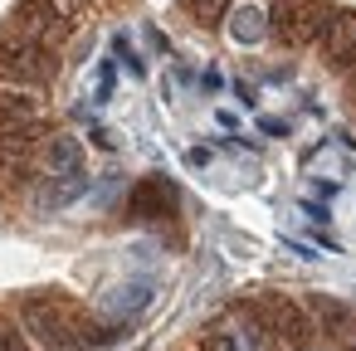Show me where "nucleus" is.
<instances>
[{
	"instance_id": "obj_12",
	"label": "nucleus",
	"mask_w": 356,
	"mask_h": 351,
	"mask_svg": "<svg viewBox=\"0 0 356 351\" xmlns=\"http://www.w3.org/2000/svg\"><path fill=\"white\" fill-rule=\"evenodd\" d=\"M225 30H229V40H234V44H244V49H249V44H259V40L268 35V15H264L259 6H234V15H229V25H225Z\"/></svg>"
},
{
	"instance_id": "obj_2",
	"label": "nucleus",
	"mask_w": 356,
	"mask_h": 351,
	"mask_svg": "<svg viewBox=\"0 0 356 351\" xmlns=\"http://www.w3.org/2000/svg\"><path fill=\"white\" fill-rule=\"evenodd\" d=\"M249 307H254L259 322L278 336L283 351H317V346H322V327L312 322V312L302 307V297H288V293H259V297H249Z\"/></svg>"
},
{
	"instance_id": "obj_26",
	"label": "nucleus",
	"mask_w": 356,
	"mask_h": 351,
	"mask_svg": "<svg viewBox=\"0 0 356 351\" xmlns=\"http://www.w3.org/2000/svg\"><path fill=\"white\" fill-rule=\"evenodd\" d=\"M137 351H142V346H137Z\"/></svg>"
},
{
	"instance_id": "obj_22",
	"label": "nucleus",
	"mask_w": 356,
	"mask_h": 351,
	"mask_svg": "<svg viewBox=\"0 0 356 351\" xmlns=\"http://www.w3.org/2000/svg\"><path fill=\"white\" fill-rule=\"evenodd\" d=\"M234 93H239V103H244V108H254V103H259V98H254V83H244V79L234 83Z\"/></svg>"
},
{
	"instance_id": "obj_24",
	"label": "nucleus",
	"mask_w": 356,
	"mask_h": 351,
	"mask_svg": "<svg viewBox=\"0 0 356 351\" xmlns=\"http://www.w3.org/2000/svg\"><path fill=\"white\" fill-rule=\"evenodd\" d=\"M346 98H351V108H356V74L346 79Z\"/></svg>"
},
{
	"instance_id": "obj_25",
	"label": "nucleus",
	"mask_w": 356,
	"mask_h": 351,
	"mask_svg": "<svg viewBox=\"0 0 356 351\" xmlns=\"http://www.w3.org/2000/svg\"><path fill=\"white\" fill-rule=\"evenodd\" d=\"M181 6H186V10H191V6H195V0H181Z\"/></svg>"
},
{
	"instance_id": "obj_18",
	"label": "nucleus",
	"mask_w": 356,
	"mask_h": 351,
	"mask_svg": "<svg viewBox=\"0 0 356 351\" xmlns=\"http://www.w3.org/2000/svg\"><path fill=\"white\" fill-rule=\"evenodd\" d=\"M108 98H113V64L103 59V64H98V98H93V103H108Z\"/></svg>"
},
{
	"instance_id": "obj_15",
	"label": "nucleus",
	"mask_w": 356,
	"mask_h": 351,
	"mask_svg": "<svg viewBox=\"0 0 356 351\" xmlns=\"http://www.w3.org/2000/svg\"><path fill=\"white\" fill-rule=\"evenodd\" d=\"M0 351H35V341L25 336V327H20V322L0 317Z\"/></svg>"
},
{
	"instance_id": "obj_7",
	"label": "nucleus",
	"mask_w": 356,
	"mask_h": 351,
	"mask_svg": "<svg viewBox=\"0 0 356 351\" xmlns=\"http://www.w3.org/2000/svg\"><path fill=\"white\" fill-rule=\"evenodd\" d=\"M127 220H171L176 215V186L166 176H147L127 190V205H122Z\"/></svg>"
},
{
	"instance_id": "obj_6",
	"label": "nucleus",
	"mask_w": 356,
	"mask_h": 351,
	"mask_svg": "<svg viewBox=\"0 0 356 351\" xmlns=\"http://www.w3.org/2000/svg\"><path fill=\"white\" fill-rule=\"evenodd\" d=\"M302 307L312 312V322L322 327V341L332 351H356V307L337 302L332 293H302Z\"/></svg>"
},
{
	"instance_id": "obj_16",
	"label": "nucleus",
	"mask_w": 356,
	"mask_h": 351,
	"mask_svg": "<svg viewBox=\"0 0 356 351\" xmlns=\"http://www.w3.org/2000/svg\"><path fill=\"white\" fill-rule=\"evenodd\" d=\"M195 351H244V346H239V332L215 327V332H205V336H200V346H195Z\"/></svg>"
},
{
	"instance_id": "obj_8",
	"label": "nucleus",
	"mask_w": 356,
	"mask_h": 351,
	"mask_svg": "<svg viewBox=\"0 0 356 351\" xmlns=\"http://www.w3.org/2000/svg\"><path fill=\"white\" fill-rule=\"evenodd\" d=\"M49 103L40 98V88H10V83H0V132H10V127H35L44 122Z\"/></svg>"
},
{
	"instance_id": "obj_3",
	"label": "nucleus",
	"mask_w": 356,
	"mask_h": 351,
	"mask_svg": "<svg viewBox=\"0 0 356 351\" xmlns=\"http://www.w3.org/2000/svg\"><path fill=\"white\" fill-rule=\"evenodd\" d=\"M337 6L332 0H273L268 6V35L283 49H317Z\"/></svg>"
},
{
	"instance_id": "obj_4",
	"label": "nucleus",
	"mask_w": 356,
	"mask_h": 351,
	"mask_svg": "<svg viewBox=\"0 0 356 351\" xmlns=\"http://www.w3.org/2000/svg\"><path fill=\"white\" fill-rule=\"evenodd\" d=\"M64 59L59 49H40V44H25V40H10V35H0V83H10V88H54Z\"/></svg>"
},
{
	"instance_id": "obj_1",
	"label": "nucleus",
	"mask_w": 356,
	"mask_h": 351,
	"mask_svg": "<svg viewBox=\"0 0 356 351\" xmlns=\"http://www.w3.org/2000/svg\"><path fill=\"white\" fill-rule=\"evenodd\" d=\"M79 312L69 297L54 293H25L20 297V327L35 341V351H88L79 336Z\"/></svg>"
},
{
	"instance_id": "obj_13",
	"label": "nucleus",
	"mask_w": 356,
	"mask_h": 351,
	"mask_svg": "<svg viewBox=\"0 0 356 351\" xmlns=\"http://www.w3.org/2000/svg\"><path fill=\"white\" fill-rule=\"evenodd\" d=\"M229 15H234V0H195V6H191V20H195V25H205V30L225 25Z\"/></svg>"
},
{
	"instance_id": "obj_20",
	"label": "nucleus",
	"mask_w": 356,
	"mask_h": 351,
	"mask_svg": "<svg viewBox=\"0 0 356 351\" xmlns=\"http://www.w3.org/2000/svg\"><path fill=\"white\" fill-rule=\"evenodd\" d=\"M88 142H93L98 152H118V137H113L108 127H93V132H88Z\"/></svg>"
},
{
	"instance_id": "obj_19",
	"label": "nucleus",
	"mask_w": 356,
	"mask_h": 351,
	"mask_svg": "<svg viewBox=\"0 0 356 351\" xmlns=\"http://www.w3.org/2000/svg\"><path fill=\"white\" fill-rule=\"evenodd\" d=\"M259 132H264V137H288L293 127H288L283 117H259Z\"/></svg>"
},
{
	"instance_id": "obj_23",
	"label": "nucleus",
	"mask_w": 356,
	"mask_h": 351,
	"mask_svg": "<svg viewBox=\"0 0 356 351\" xmlns=\"http://www.w3.org/2000/svg\"><path fill=\"white\" fill-rule=\"evenodd\" d=\"M302 215H307V220H312V225H327V220H332V215H327V210H322V205H302Z\"/></svg>"
},
{
	"instance_id": "obj_14",
	"label": "nucleus",
	"mask_w": 356,
	"mask_h": 351,
	"mask_svg": "<svg viewBox=\"0 0 356 351\" xmlns=\"http://www.w3.org/2000/svg\"><path fill=\"white\" fill-rule=\"evenodd\" d=\"M54 6V15L69 25V30H79L83 20H88V10H93V0H49Z\"/></svg>"
},
{
	"instance_id": "obj_17",
	"label": "nucleus",
	"mask_w": 356,
	"mask_h": 351,
	"mask_svg": "<svg viewBox=\"0 0 356 351\" xmlns=\"http://www.w3.org/2000/svg\"><path fill=\"white\" fill-rule=\"evenodd\" d=\"M113 49H118V59H122V64H127V69H132L137 79L147 74V64H142V54L132 49V40H127V35H118V40H113Z\"/></svg>"
},
{
	"instance_id": "obj_9",
	"label": "nucleus",
	"mask_w": 356,
	"mask_h": 351,
	"mask_svg": "<svg viewBox=\"0 0 356 351\" xmlns=\"http://www.w3.org/2000/svg\"><path fill=\"white\" fill-rule=\"evenodd\" d=\"M83 190H88V176H83V171H79V176H44V181L30 190V205H35L40 215H49V210L74 205Z\"/></svg>"
},
{
	"instance_id": "obj_10",
	"label": "nucleus",
	"mask_w": 356,
	"mask_h": 351,
	"mask_svg": "<svg viewBox=\"0 0 356 351\" xmlns=\"http://www.w3.org/2000/svg\"><path fill=\"white\" fill-rule=\"evenodd\" d=\"M317 49H322V64H327V69H341L346 54L356 49V10H337Z\"/></svg>"
},
{
	"instance_id": "obj_5",
	"label": "nucleus",
	"mask_w": 356,
	"mask_h": 351,
	"mask_svg": "<svg viewBox=\"0 0 356 351\" xmlns=\"http://www.w3.org/2000/svg\"><path fill=\"white\" fill-rule=\"evenodd\" d=\"M0 35L25 40V44H40V49H64L74 30L54 15L49 0H15L10 15H6V30H0Z\"/></svg>"
},
{
	"instance_id": "obj_11",
	"label": "nucleus",
	"mask_w": 356,
	"mask_h": 351,
	"mask_svg": "<svg viewBox=\"0 0 356 351\" xmlns=\"http://www.w3.org/2000/svg\"><path fill=\"white\" fill-rule=\"evenodd\" d=\"M44 171L49 176H79L83 171V142L69 137V132H54L49 147H44Z\"/></svg>"
},
{
	"instance_id": "obj_21",
	"label": "nucleus",
	"mask_w": 356,
	"mask_h": 351,
	"mask_svg": "<svg viewBox=\"0 0 356 351\" xmlns=\"http://www.w3.org/2000/svg\"><path fill=\"white\" fill-rule=\"evenodd\" d=\"M186 161H191V166L200 171V166H210L215 156H210V147H191V152H186Z\"/></svg>"
}]
</instances>
